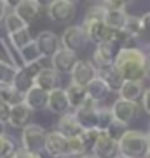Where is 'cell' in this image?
<instances>
[{"label":"cell","instance_id":"1","mask_svg":"<svg viewBox=\"0 0 150 158\" xmlns=\"http://www.w3.org/2000/svg\"><path fill=\"white\" fill-rule=\"evenodd\" d=\"M145 52L140 47H129V49H121L115 56L113 66L115 70L122 75L124 80H138L143 82L147 78L145 70Z\"/></svg>","mask_w":150,"mask_h":158},{"label":"cell","instance_id":"2","mask_svg":"<svg viewBox=\"0 0 150 158\" xmlns=\"http://www.w3.org/2000/svg\"><path fill=\"white\" fill-rule=\"evenodd\" d=\"M119 155L126 158H145L148 153V135L140 130H126V134L117 141Z\"/></svg>","mask_w":150,"mask_h":158},{"label":"cell","instance_id":"3","mask_svg":"<svg viewBox=\"0 0 150 158\" xmlns=\"http://www.w3.org/2000/svg\"><path fill=\"white\" fill-rule=\"evenodd\" d=\"M47 130L38 123H28L21 132V149L26 153H42Z\"/></svg>","mask_w":150,"mask_h":158},{"label":"cell","instance_id":"4","mask_svg":"<svg viewBox=\"0 0 150 158\" xmlns=\"http://www.w3.org/2000/svg\"><path fill=\"white\" fill-rule=\"evenodd\" d=\"M119 51H121V45H119L113 38L108 40V42L98 44V45H96V51L93 52V61H91V64L94 66L96 71L105 70V68L113 64L115 56L119 54Z\"/></svg>","mask_w":150,"mask_h":158},{"label":"cell","instance_id":"5","mask_svg":"<svg viewBox=\"0 0 150 158\" xmlns=\"http://www.w3.org/2000/svg\"><path fill=\"white\" fill-rule=\"evenodd\" d=\"M44 68L42 61H37V63H32V64H24L21 68L16 70L14 80H12V87L16 90H19L21 94H26L30 89L35 85V77L40 73V70Z\"/></svg>","mask_w":150,"mask_h":158},{"label":"cell","instance_id":"6","mask_svg":"<svg viewBox=\"0 0 150 158\" xmlns=\"http://www.w3.org/2000/svg\"><path fill=\"white\" fill-rule=\"evenodd\" d=\"M60 42H61V47H63V49H68V51L77 54L79 51H82V49L87 45L89 38H87L86 30L82 28V26L72 24V26H68V28L63 31V35L60 37Z\"/></svg>","mask_w":150,"mask_h":158},{"label":"cell","instance_id":"7","mask_svg":"<svg viewBox=\"0 0 150 158\" xmlns=\"http://www.w3.org/2000/svg\"><path fill=\"white\" fill-rule=\"evenodd\" d=\"M98 102L93 101V99H86L84 104L79 106L77 110H73V116L77 123L82 127V130L87 129H96V122H98Z\"/></svg>","mask_w":150,"mask_h":158},{"label":"cell","instance_id":"8","mask_svg":"<svg viewBox=\"0 0 150 158\" xmlns=\"http://www.w3.org/2000/svg\"><path fill=\"white\" fill-rule=\"evenodd\" d=\"M82 28L86 30V35H87V38H89V42L96 44V45L112 40L113 35H115V31H112L103 21H89V23H82Z\"/></svg>","mask_w":150,"mask_h":158},{"label":"cell","instance_id":"9","mask_svg":"<svg viewBox=\"0 0 150 158\" xmlns=\"http://www.w3.org/2000/svg\"><path fill=\"white\" fill-rule=\"evenodd\" d=\"M70 77H72V84H77L80 87H87V84L98 77V71L94 70L91 61H77L73 70L70 71Z\"/></svg>","mask_w":150,"mask_h":158},{"label":"cell","instance_id":"10","mask_svg":"<svg viewBox=\"0 0 150 158\" xmlns=\"http://www.w3.org/2000/svg\"><path fill=\"white\" fill-rule=\"evenodd\" d=\"M91 155L94 158H115L119 155V144L117 141L108 137L107 132H101L91 149Z\"/></svg>","mask_w":150,"mask_h":158},{"label":"cell","instance_id":"11","mask_svg":"<svg viewBox=\"0 0 150 158\" xmlns=\"http://www.w3.org/2000/svg\"><path fill=\"white\" fill-rule=\"evenodd\" d=\"M33 40H35V44H37V47H38V51H40V54H42L44 57H52L61 49L60 37H58L56 33L49 31V30L40 31L37 35V38H33Z\"/></svg>","mask_w":150,"mask_h":158},{"label":"cell","instance_id":"12","mask_svg":"<svg viewBox=\"0 0 150 158\" xmlns=\"http://www.w3.org/2000/svg\"><path fill=\"white\" fill-rule=\"evenodd\" d=\"M47 14L56 23H70L75 18V4H70L66 0H56L47 7Z\"/></svg>","mask_w":150,"mask_h":158},{"label":"cell","instance_id":"13","mask_svg":"<svg viewBox=\"0 0 150 158\" xmlns=\"http://www.w3.org/2000/svg\"><path fill=\"white\" fill-rule=\"evenodd\" d=\"M44 151L49 156H61V155H68V139L58 130L47 132L46 144H44Z\"/></svg>","mask_w":150,"mask_h":158},{"label":"cell","instance_id":"14","mask_svg":"<svg viewBox=\"0 0 150 158\" xmlns=\"http://www.w3.org/2000/svg\"><path fill=\"white\" fill-rule=\"evenodd\" d=\"M112 113H113V118L115 120H121L124 123H129V122L135 120L136 111H138V102H133V101H126V99H121L117 98L112 104Z\"/></svg>","mask_w":150,"mask_h":158},{"label":"cell","instance_id":"15","mask_svg":"<svg viewBox=\"0 0 150 158\" xmlns=\"http://www.w3.org/2000/svg\"><path fill=\"white\" fill-rule=\"evenodd\" d=\"M47 110L52 113V115H65V113H70V102L66 98L65 89H54L49 92V99H47Z\"/></svg>","mask_w":150,"mask_h":158},{"label":"cell","instance_id":"16","mask_svg":"<svg viewBox=\"0 0 150 158\" xmlns=\"http://www.w3.org/2000/svg\"><path fill=\"white\" fill-rule=\"evenodd\" d=\"M77 61L79 59H77L75 52L61 47L60 51L51 57V66H52V70H56L58 73H70Z\"/></svg>","mask_w":150,"mask_h":158},{"label":"cell","instance_id":"17","mask_svg":"<svg viewBox=\"0 0 150 158\" xmlns=\"http://www.w3.org/2000/svg\"><path fill=\"white\" fill-rule=\"evenodd\" d=\"M32 110H30L24 102H19V104H14L11 106V116H9V123L11 127L14 129H24L28 125L30 118H32Z\"/></svg>","mask_w":150,"mask_h":158},{"label":"cell","instance_id":"18","mask_svg":"<svg viewBox=\"0 0 150 158\" xmlns=\"http://www.w3.org/2000/svg\"><path fill=\"white\" fill-rule=\"evenodd\" d=\"M47 99H49V92L35 87V85L24 94V104H26L32 111H44L47 108Z\"/></svg>","mask_w":150,"mask_h":158},{"label":"cell","instance_id":"19","mask_svg":"<svg viewBox=\"0 0 150 158\" xmlns=\"http://www.w3.org/2000/svg\"><path fill=\"white\" fill-rule=\"evenodd\" d=\"M35 87L42 89L46 92H51L60 87V73L52 68H42L40 73L35 77Z\"/></svg>","mask_w":150,"mask_h":158},{"label":"cell","instance_id":"20","mask_svg":"<svg viewBox=\"0 0 150 158\" xmlns=\"http://www.w3.org/2000/svg\"><path fill=\"white\" fill-rule=\"evenodd\" d=\"M56 130L60 134H63L66 139H70V137H77V135L82 134V127L77 123L75 120L73 113H65V115L60 116V120H58V125H56Z\"/></svg>","mask_w":150,"mask_h":158},{"label":"cell","instance_id":"21","mask_svg":"<svg viewBox=\"0 0 150 158\" xmlns=\"http://www.w3.org/2000/svg\"><path fill=\"white\" fill-rule=\"evenodd\" d=\"M145 92V85L143 82H138V80H124L122 87L119 89V98L121 99H126V101H140L141 96Z\"/></svg>","mask_w":150,"mask_h":158},{"label":"cell","instance_id":"22","mask_svg":"<svg viewBox=\"0 0 150 158\" xmlns=\"http://www.w3.org/2000/svg\"><path fill=\"white\" fill-rule=\"evenodd\" d=\"M127 12L124 9H107L105 10L103 23L107 24L112 31H122L127 21Z\"/></svg>","mask_w":150,"mask_h":158},{"label":"cell","instance_id":"23","mask_svg":"<svg viewBox=\"0 0 150 158\" xmlns=\"http://www.w3.org/2000/svg\"><path fill=\"white\" fill-rule=\"evenodd\" d=\"M40 9H42V7H40L35 0H21L19 5L14 9V12L23 19L26 24H30L33 19L40 14Z\"/></svg>","mask_w":150,"mask_h":158},{"label":"cell","instance_id":"24","mask_svg":"<svg viewBox=\"0 0 150 158\" xmlns=\"http://www.w3.org/2000/svg\"><path fill=\"white\" fill-rule=\"evenodd\" d=\"M98 77L107 84V87L110 89V92H119V89L122 87V84H124L122 75L115 70L113 64L108 66V68H105V70H101V71H98Z\"/></svg>","mask_w":150,"mask_h":158},{"label":"cell","instance_id":"25","mask_svg":"<svg viewBox=\"0 0 150 158\" xmlns=\"http://www.w3.org/2000/svg\"><path fill=\"white\" fill-rule=\"evenodd\" d=\"M86 92H87V98H89V99H93V101H96V102H101V101H105V99L108 98L110 89L107 87V84H105L99 77H96L93 82L87 84Z\"/></svg>","mask_w":150,"mask_h":158},{"label":"cell","instance_id":"26","mask_svg":"<svg viewBox=\"0 0 150 158\" xmlns=\"http://www.w3.org/2000/svg\"><path fill=\"white\" fill-rule=\"evenodd\" d=\"M66 92V98H68V102H70V108L72 111L73 110H77L79 106H82L84 104V101L87 99V92H86V87H80V85L77 84H68V87L65 89Z\"/></svg>","mask_w":150,"mask_h":158},{"label":"cell","instance_id":"27","mask_svg":"<svg viewBox=\"0 0 150 158\" xmlns=\"http://www.w3.org/2000/svg\"><path fill=\"white\" fill-rule=\"evenodd\" d=\"M0 101L14 106L19 102H24V94L16 90L12 84H0Z\"/></svg>","mask_w":150,"mask_h":158},{"label":"cell","instance_id":"28","mask_svg":"<svg viewBox=\"0 0 150 158\" xmlns=\"http://www.w3.org/2000/svg\"><path fill=\"white\" fill-rule=\"evenodd\" d=\"M42 57L44 56L40 54L35 40H32L30 44H26L23 49H19V59H21V64L23 66L24 64H32V63H37V61H40Z\"/></svg>","mask_w":150,"mask_h":158},{"label":"cell","instance_id":"29","mask_svg":"<svg viewBox=\"0 0 150 158\" xmlns=\"http://www.w3.org/2000/svg\"><path fill=\"white\" fill-rule=\"evenodd\" d=\"M7 38H9L11 45L14 47L18 52H19V49H23L26 44H30L33 40L28 28H23V30H19V31H16V33H11V35H7Z\"/></svg>","mask_w":150,"mask_h":158},{"label":"cell","instance_id":"30","mask_svg":"<svg viewBox=\"0 0 150 158\" xmlns=\"http://www.w3.org/2000/svg\"><path fill=\"white\" fill-rule=\"evenodd\" d=\"M4 26H5V31H7V35H11V33H16V31H19V30H23V28H28V24L24 23V21L19 18L18 14H16L14 10L5 16Z\"/></svg>","mask_w":150,"mask_h":158},{"label":"cell","instance_id":"31","mask_svg":"<svg viewBox=\"0 0 150 158\" xmlns=\"http://www.w3.org/2000/svg\"><path fill=\"white\" fill-rule=\"evenodd\" d=\"M18 151V144L11 135H0V158H12V155Z\"/></svg>","mask_w":150,"mask_h":158},{"label":"cell","instance_id":"32","mask_svg":"<svg viewBox=\"0 0 150 158\" xmlns=\"http://www.w3.org/2000/svg\"><path fill=\"white\" fill-rule=\"evenodd\" d=\"M113 122V113L110 108L103 106V108H98V122H96V129L105 132L108 129V125Z\"/></svg>","mask_w":150,"mask_h":158},{"label":"cell","instance_id":"33","mask_svg":"<svg viewBox=\"0 0 150 158\" xmlns=\"http://www.w3.org/2000/svg\"><path fill=\"white\" fill-rule=\"evenodd\" d=\"M126 130H127V123H124V122L113 118V122L108 125V129L105 130V132H107V135L108 137H112L113 141H119L122 135L126 134Z\"/></svg>","mask_w":150,"mask_h":158},{"label":"cell","instance_id":"34","mask_svg":"<svg viewBox=\"0 0 150 158\" xmlns=\"http://www.w3.org/2000/svg\"><path fill=\"white\" fill-rule=\"evenodd\" d=\"M105 10H107V7H105L103 4L91 5L89 9H87V12H86V16H84V23H89V21H103Z\"/></svg>","mask_w":150,"mask_h":158},{"label":"cell","instance_id":"35","mask_svg":"<svg viewBox=\"0 0 150 158\" xmlns=\"http://www.w3.org/2000/svg\"><path fill=\"white\" fill-rule=\"evenodd\" d=\"M16 66H12L11 63H5V61L0 59V84H12L16 75Z\"/></svg>","mask_w":150,"mask_h":158},{"label":"cell","instance_id":"36","mask_svg":"<svg viewBox=\"0 0 150 158\" xmlns=\"http://www.w3.org/2000/svg\"><path fill=\"white\" fill-rule=\"evenodd\" d=\"M99 134H101V130H98V129L82 130V134H80V139H82V143H84L86 149H87V153H91V149H93V146H94V143H96V139L99 137Z\"/></svg>","mask_w":150,"mask_h":158},{"label":"cell","instance_id":"37","mask_svg":"<svg viewBox=\"0 0 150 158\" xmlns=\"http://www.w3.org/2000/svg\"><path fill=\"white\" fill-rule=\"evenodd\" d=\"M84 153H87V149H86L84 143L80 139V135L70 137L68 139V155H72V156H80V155H84Z\"/></svg>","mask_w":150,"mask_h":158},{"label":"cell","instance_id":"38","mask_svg":"<svg viewBox=\"0 0 150 158\" xmlns=\"http://www.w3.org/2000/svg\"><path fill=\"white\" fill-rule=\"evenodd\" d=\"M122 31H126L127 35H131V37L138 38L141 31V23H140V18H136V16H127V21H126V26Z\"/></svg>","mask_w":150,"mask_h":158},{"label":"cell","instance_id":"39","mask_svg":"<svg viewBox=\"0 0 150 158\" xmlns=\"http://www.w3.org/2000/svg\"><path fill=\"white\" fill-rule=\"evenodd\" d=\"M140 23H141V31H140V35H138V40L143 38V40L150 42V12L141 16Z\"/></svg>","mask_w":150,"mask_h":158},{"label":"cell","instance_id":"40","mask_svg":"<svg viewBox=\"0 0 150 158\" xmlns=\"http://www.w3.org/2000/svg\"><path fill=\"white\" fill-rule=\"evenodd\" d=\"M133 0H105L103 5L107 9H126Z\"/></svg>","mask_w":150,"mask_h":158},{"label":"cell","instance_id":"41","mask_svg":"<svg viewBox=\"0 0 150 158\" xmlns=\"http://www.w3.org/2000/svg\"><path fill=\"white\" fill-rule=\"evenodd\" d=\"M9 116H11V104L0 101V122L7 123L9 122Z\"/></svg>","mask_w":150,"mask_h":158},{"label":"cell","instance_id":"42","mask_svg":"<svg viewBox=\"0 0 150 158\" xmlns=\"http://www.w3.org/2000/svg\"><path fill=\"white\" fill-rule=\"evenodd\" d=\"M141 106L147 115H150V87H145V92L141 96Z\"/></svg>","mask_w":150,"mask_h":158},{"label":"cell","instance_id":"43","mask_svg":"<svg viewBox=\"0 0 150 158\" xmlns=\"http://www.w3.org/2000/svg\"><path fill=\"white\" fill-rule=\"evenodd\" d=\"M7 9H9L7 4H5L4 0H0V23H2L5 19V16H7Z\"/></svg>","mask_w":150,"mask_h":158},{"label":"cell","instance_id":"44","mask_svg":"<svg viewBox=\"0 0 150 158\" xmlns=\"http://www.w3.org/2000/svg\"><path fill=\"white\" fill-rule=\"evenodd\" d=\"M12 158H28V153H26L24 149L18 148V151H16V153L12 155Z\"/></svg>","mask_w":150,"mask_h":158},{"label":"cell","instance_id":"45","mask_svg":"<svg viewBox=\"0 0 150 158\" xmlns=\"http://www.w3.org/2000/svg\"><path fill=\"white\" fill-rule=\"evenodd\" d=\"M5 4H7V7H11V9L14 10L16 7H18L19 5V2H21V0H4Z\"/></svg>","mask_w":150,"mask_h":158},{"label":"cell","instance_id":"46","mask_svg":"<svg viewBox=\"0 0 150 158\" xmlns=\"http://www.w3.org/2000/svg\"><path fill=\"white\" fill-rule=\"evenodd\" d=\"M35 2H37L40 7H49V5H52L56 0H35Z\"/></svg>","mask_w":150,"mask_h":158},{"label":"cell","instance_id":"47","mask_svg":"<svg viewBox=\"0 0 150 158\" xmlns=\"http://www.w3.org/2000/svg\"><path fill=\"white\" fill-rule=\"evenodd\" d=\"M145 70H147V77H150V52L145 56Z\"/></svg>","mask_w":150,"mask_h":158},{"label":"cell","instance_id":"48","mask_svg":"<svg viewBox=\"0 0 150 158\" xmlns=\"http://www.w3.org/2000/svg\"><path fill=\"white\" fill-rule=\"evenodd\" d=\"M28 158H42V153H28Z\"/></svg>","mask_w":150,"mask_h":158},{"label":"cell","instance_id":"49","mask_svg":"<svg viewBox=\"0 0 150 158\" xmlns=\"http://www.w3.org/2000/svg\"><path fill=\"white\" fill-rule=\"evenodd\" d=\"M4 134H5V123L0 122V135H4Z\"/></svg>","mask_w":150,"mask_h":158},{"label":"cell","instance_id":"50","mask_svg":"<svg viewBox=\"0 0 150 158\" xmlns=\"http://www.w3.org/2000/svg\"><path fill=\"white\" fill-rule=\"evenodd\" d=\"M75 158H94L91 153H84V155H80V156H75Z\"/></svg>","mask_w":150,"mask_h":158},{"label":"cell","instance_id":"51","mask_svg":"<svg viewBox=\"0 0 150 158\" xmlns=\"http://www.w3.org/2000/svg\"><path fill=\"white\" fill-rule=\"evenodd\" d=\"M87 2H91V4H103L105 0H87Z\"/></svg>","mask_w":150,"mask_h":158},{"label":"cell","instance_id":"52","mask_svg":"<svg viewBox=\"0 0 150 158\" xmlns=\"http://www.w3.org/2000/svg\"><path fill=\"white\" fill-rule=\"evenodd\" d=\"M54 158H75V156H72V155H61V156H54Z\"/></svg>","mask_w":150,"mask_h":158},{"label":"cell","instance_id":"53","mask_svg":"<svg viewBox=\"0 0 150 158\" xmlns=\"http://www.w3.org/2000/svg\"><path fill=\"white\" fill-rule=\"evenodd\" d=\"M66 2H70V4H77V2H80V0H66Z\"/></svg>","mask_w":150,"mask_h":158},{"label":"cell","instance_id":"54","mask_svg":"<svg viewBox=\"0 0 150 158\" xmlns=\"http://www.w3.org/2000/svg\"><path fill=\"white\" fill-rule=\"evenodd\" d=\"M147 135H148V151H150V132H148Z\"/></svg>","mask_w":150,"mask_h":158},{"label":"cell","instance_id":"55","mask_svg":"<svg viewBox=\"0 0 150 158\" xmlns=\"http://www.w3.org/2000/svg\"><path fill=\"white\" fill-rule=\"evenodd\" d=\"M115 158H126V156H122V155H117V156H115Z\"/></svg>","mask_w":150,"mask_h":158},{"label":"cell","instance_id":"56","mask_svg":"<svg viewBox=\"0 0 150 158\" xmlns=\"http://www.w3.org/2000/svg\"><path fill=\"white\" fill-rule=\"evenodd\" d=\"M145 158H150V151H148V153H147V155H145Z\"/></svg>","mask_w":150,"mask_h":158},{"label":"cell","instance_id":"57","mask_svg":"<svg viewBox=\"0 0 150 158\" xmlns=\"http://www.w3.org/2000/svg\"><path fill=\"white\" fill-rule=\"evenodd\" d=\"M148 127H150V123H148Z\"/></svg>","mask_w":150,"mask_h":158}]
</instances>
